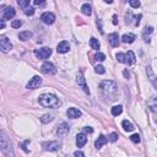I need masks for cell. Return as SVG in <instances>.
<instances>
[{
  "label": "cell",
  "mask_w": 157,
  "mask_h": 157,
  "mask_svg": "<svg viewBox=\"0 0 157 157\" xmlns=\"http://www.w3.org/2000/svg\"><path fill=\"white\" fill-rule=\"evenodd\" d=\"M129 5L134 9H138V8H140V1H138V0H130Z\"/></svg>",
  "instance_id": "36"
},
{
  "label": "cell",
  "mask_w": 157,
  "mask_h": 157,
  "mask_svg": "<svg viewBox=\"0 0 157 157\" xmlns=\"http://www.w3.org/2000/svg\"><path fill=\"white\" fill-rule=\"evenodd\" d=\"M95 58L98 61H103V60H106V55H104L103 53H101V52H98V53L95 55Z\"/></svg>",
  "instance_id": "35"
},
{
  "label": "cell",
  "mask_w": 157,
  "mask_h": 157,
  "mask_svg": "<svg viewBox=\"0 0 157 157\" xmlns=\"http://www.w3.org/2000/svg\"><path fill=\"white\" fill-rule=\"evenodd\" d=\"M156 88H157V85H156Z\"/></svg>",
  "instance_id": "49"
},
{
  "label": "cell",
  "mask_w": 157,
  "mask_h": 157,
  "mask_svg": "<svg viewBox=\"0 0 157 157\" xmlns=\"http://www.w3.org/2000/svg\"><path fill=\"white\" fill-rule=\"evenodd\" d=\"M122 125H123V128H124L125 132H133V130H134V125L130 122H128V120H123Z\"/></svg>",
  "instance_id": "24"
},
{
  "label": "cell",
  "mask_w": 157,
  "mask_h": 157,
  "mask_svg": "<svg viewBox=\"0 0 157 157\" xmlns=\"http://www.w3.org/2000/svg\"><path fill=\"white\" fill-rule=\"evenodd\" d=\"M108 140L111 141V143H116V141L118 140V134H117V133H112V134H109Z\"/></svg>",
  "instance_id": "33"
},
{
  "label": "cell",
  "mask_w": 157,
  "mask_h": 157,
  "mask_svg": "<svg viewBox=\"0 0 157 157\" xmlns=\"http://www.w3.org/2000/svg\"><path fill=\"white\" fill-rule=\"evenodd\" d=\"M97 26H98V28H99V32L103 33V30H102V23H101V20H98L97 19Z\"/></svg>",
  "instance_id": "44"
},
{
  "label": "cell",
  "mask_w": 157,
  "mask_h": 157,
  "mask_svg": "<svg viewBox=\"0 0 157 157\" xmlns=\"http://www.w3.org/2000/svg\"><path fill=\"white\" fill-rule=\"evenodd\" d=\"M19 5L22 9H26L27 6H30V1L28 0H19Z\"/></svg>",
  "instance_id": "34"
},
{
  "label": "cell",
  "mask_w": 157,
  "mask_h": 157,
  "mask_svg": "<svg viewBox=\"0 0 157 157\" xmlns=\"http://www.w3.org/2000/svg\"><path fill=\"white\" fill-rule=\"evenodd\" d=\"M141 17H143V15L141 14H139L138 16H135V26H139V23H140V20H141Z\"/></svg>",
  "instance_id": "41"
},
{
  "label": "cell",
  "mask_w": 157,
  "mask_h": 157,
  "mask_svg": "<svg viewBox=\"0 0 157 157\" xmlns=\"http://www.w3.org/2000/svg\"><path fill=\"white\" fill-rule=\"evenodd\" d=\"M83 132H85V133H90V134H92V133H93V129H92V128H90V127H85V128H83Z\"/></svg>",
  "instance_id": "43"
},
{
  "label": "cell",
  "mask_w": 157,
  "mask_h": 157,
  "mask_svg": "<svg viewBox=\"0 0 157 157\" xmlns=\"http://www.w3.org/2000/svg\"><path fill=\"white\" fill-rule=\"evenodd\" d=\"M33 4L36 5V6H44V5H45V1H43V0H34Z\"/></svg>",
  "instance_id": "39"
},
{
  "label": "cell",
  "mask_w": 157,
  "mask_h": 157,
  "mask_svg": "<svg viewBox=\"0 0 157 157\" xmlns=\"http://www.w3.org/2000/svg\"><path fill=\"white\" fill-rule=\"evenodd\" d=\"M0 49H1L3 53H8L12 49V44L11 42L8 39V37H5V36H1L0 37Z\"/></svg>",
  "instance_id": "7"
},
{
  "label": "cell",
  "mask_w": 157,
  "mask_h": 157,
  "mask_svg": "<svg viewBox=\"0 0 157 157\" xmlns=\"http://www.w3.org/2000/svg\"><path fill=\"white\" fill-rule=\"evenodd\" d=\"M147 75H149V77H150V81L152 82L154 86L156 87V85H157V77L154 75V72H152V70H151L150 66H147Z\"/></svg>",
  "instance_id": "25"
},
{
  "label": "cell",
  "mask_w": 157,
  "mask_h": 157,
  "mask_svg": "<svg viewBox=\"0 0 157 157\" xmlns=\"http://www.w3.org/2000/svg\"><path fill=\"white\" fill-rule=\"evenodd\" d=\"M0 147H1V152L6 157H15L11 143H10V140L8 138V135L5 134V132L0 133Z\"/></svg>",
  "instance_id": "3"
},
{
  "label": "cell",
  "mask_w": 157,
  "mask_h": 157,
  "mask_svg": "<svg viewBox=\"0 0 157 157\" xmlns=\"http://www.w3.org/2000/svg\"><path fill=\"white\" fill-rule=\"evenodd\" d=\"M43 149L45 151H50V152H53V151H58L60 149V144L58 141H47V143H43Z\"/></svg>",
  "instance_id": "8"
},
{
  "label": "cell",
  "mask_w": 157,
  "mask_h": 157,
  "mask_svg": "<svg viewBox=\"0 0 157 157\" xmlns=\"http://www.w3.org/2000/svg\"><path fill=\"white\" fill-rule=\"evenodd\" d=\"M122 112H123V107L122 106H114L112 108V116H114V117H117V116H119V114H122Z\"/></svg>",
  "instance_id": "27"
},
{
  "label": "cell",
  "mask_w": 157,
  "mask_h": 157,
  "mask_svg": "<svg viewBox=\"0 0 157 157\" xmlns=\"http://www.w3.org/2000/svg\"><path fill=\"white\" fill-rule=\"evenodd\" d=\"M42 85V78L39 76H33L30 80V82L27 83V88L30 90H34V88H38Z\"/></svg>",
  "instance_id": "10"
},
{
  "label": "cell",
  "mask_w": 157,
  "mask_h": 157,
  "mask_svg": "<svg viewBox=\"0 0 157 157\" xmlns=\"http://www.w3.org/2000/svg\"><path fill=\"white\" fill-rule=\"evenodd\" d=\"M81 111L80 109H77V108H69L66 111V116L69 117V118H71V119H76V118H80L81 117Z\"/></svg>",
  "instance_id": "14"
},
{
  "label": "cell",
  "mask_w": 157,
  "mask_h": 157,
  "mask_svg": "<svg viewBox=\"0 0 157 157\" xmlns=\"http://www.w3.org/2000/svg\"><path fill=\"white\" fill-rule=\"evenodd\" d=\"M95 71L97 72V74H99V75H102V74H104V72H106V70H104V67H103L102 65H97V66L95 67Z\"/></svg>",
  "instance_id": "37"
},
{
  "label": "cell",
  "mask_w": 157,
  "mask_h": 157,
  "mask_svg": "<svg viewBox=\"0 0 157 157\" xmlns=\"http://www.w3.org/2000/svg\"><path fill=\"white\" fill-rule=\"evenodd\" d=\"M41 20L43 21L45 25H52V23H54V21H55V15L53 12H44V14H42Z\"/></svg>",
  "instance_id": "11"
},
{
  "label": "cell",
  "mask_w": 157,
  "mask_h": 157,
  "mask_svg": "<svg viewBox=\"0 0 157 157\" xmlns=\"http://www.w3.org/2000/svg\"><path fill=\"white\" fill-rule=\"evenodd\" d=\"M76 82H77L78 87H81L86 93H88V95H90V88H88L87 83H86V78H85V76H83V71H82V70H80V71L77 72Z\"/></svg>",
  "instance_id": "4"
},
{
  "label": "cell",
  "mask_w": 157,
  "mask_h": 157,
  "mask_svg": "<svg viewBox=\"0 0 157 157\" xmlns=\"http://www.w3.org/2000/svg\"><path fill=\"white\" fill-rule=\"evenodd\" d=\"M133 19H135V16H133L132 11H128L127 15H125V22H127V23H132V20Z\"/></svg>",
  "instance_id": "31"
},
{
  "label": "cell",
  "mask_w": 157,
  "mask_h": 157,
  "mask_svg": "<svg viewBox=\"0 0 157 157\" xmlns=\"http://www.w3.org/2000/svg\"><path fill=\"white\" fill-rule=\"evenodd\" d=\"M90 45H91V48H92V49H95V50H98V49H99V47H101V44H99L98 39H96L95 37H92V38L90 39Z\"/></svg>",
  "instance_id": "26"
},
{
  "label": "cell",
  "mask_w": 157,
  "mask_h": 157,
  "mask_svg": "<svg viewBox=\"0 0 157 157\" xmlns=\"http://www.w3.org/2000/svg\"><path fill=\"white\" fill-rule=\"evenodd\" d=\"M116 58H117V60L119 63H124V64H127V56H125L124 53H117Z\"/></svg>",
  "instance_id": "29"
},
{
  "label": "cell",
  "mask_w": 157,
  "mask_h": 157,
  "mask_svg": "<svg viewBox=\"0 0 157 157\" xmlns=\"http://www.w3.org/2000/svg\"><path fill=\"white\" fill-rule=\"evenodd\" d=\"M38 102L44 108H58L60 106L59 98L52 93H43L38 97Z\"/></svg>",
  "instance_id": "2"
},
{
  "label": "cell",
  "mask_w": 157,
  "mask_h": 157,
  "mask_svg": "<svg viewBox=\"0 0 157 157\" xmlns=\"http://www.w3.org/2000/svg\"><path fill=\"white\" fill-rule=\"evenodd\" d=\"M70 132V127L67 125V123H61L58 129H56V135H58L59 138H65L67 134Z\"/></svg>",
  "instance_id": "9"
},
{
  "label": "cell",
  "mask_w": 157,
  "mask_h": 157,
  "mask_svg": "<svg viewBox=\"0 0 157 157\" xmlns=\"http://www.w3.org/2000/svg\"><path fill=\"white\" fill-rule=\"evenodd\" d=\"M99 91H101L102 97L106 101H116L118 96V86L114 81L111 80H103L99 83Z\"/></svg>",
  "instance_id": "1"
},
{
  "label": "cell",
  "mask_w": 157,
  "mask_h": 157,
  "mask_svg": "<svg viewBox=\"0 0 157 157\" xmlns=\"http://www.w3.org/2000/svg\"><path fill=\"white\" fill-rule=\"evenodd\" d=\"M117 15H114V16H113V25H117L118 23V21H117Z\"/></svg>",
  "instance_id": "47"
},
{
  "label": "cell",
  "mask_w": 157,
  "mask_h": 157,
  "mask_svg": "<svg viewBox=\"0 0 157 157\" xmlns=\"http://www.w3.org/2000/svg\"><path fill=\"white\" fill-rule=\"evenodd\" d=\"M147 106H149V108L152 112L157 113V97H152V98H151L150 101L147 102Z\"/></svg>",
  "instance_id": "21"
},
{
  "label": "cell",
  "mask_w": 157,
  "mask_h": 157,
  "mask_svg": "<svg viewBox=\"0 0 157 157\" xmlns=\"http://www.w3.org/2000/svg\"><path fill=\"white\" fill-rule=\"evenodd\" d=\"M23 12H25V15H27V16H32V15L34 14V8L27 6L26 9H23Z\"/></svg>",
  "instance_id": "30"
},
{
  "label": "cell",
  "mask_w": 157,
  "mask_h": 157,
  "mask_svg": "<svg viewBox=\"0 0 157 157\" xmlns=\"http://www.w3.org/2000/svg\"><path fill=\"white\" fill-rule=\"evenodd\" d=\"M21 26H22V22H21L20 20H14L11 22V27L12 28H20Z\"/></svg>",
  "instance_id": "32"
},
{
  "label": "cell",
  "mask_w": 157,
  "mask_h": 157,
  "mask_svg": "<svg viewBox=\"0 0 157 157\" xmlns=\"http://www.w3.org/2000/svg\"><path fill=\"white\" fill-rule=\"evenodd\" d=\"M31 37H32V32L31 31H23V32H20L19 33V38L21 41H28Z\"/></svg>",
  "instance_id": "22"
},
{
  "label": "cell",
  "mask_w": 157,
  "mask_h": 157,
  "mask_svg": "<svg viewBox=\"0 0 157 157\" xmlns=\"http://www.w3.org/2000/svg\"><path fill=\"white\" fill-rule=\"evenodd\" d=\"M107 141H108V139L104 136V135H99V138L96 140V143H95V147L96 149H101L103 145L107 144Z\"/></svg>",
  "instance_id": "18"
},
{
  "label": "cell",
  "mask_w": 157,
  "mask_h": 157,
  "mask_svg": "<svg viewBox=\"0 0 157 157\" xmlns=\"http://www.w3.org/2000/svg\"><path fill=\"white\" fill-rule=\"evenodd\" d=\"M125 56H127V64L129 65H133L135 64V61H136V58H135V54L133 50H129L127 54H125Z\"/></svg>",
  "instance_id": "19"
},
{
  "label": "cell",
  "mask_w": 157,
  "mask_h": 157,
  "mask_svg": "<svg viewBox=\"0 0 157 157\" xmlns=\"http://www.w3.org/2000/svg\"><path fill=\"white\" fill-rule=\"evenodd\" d=\"M27 144H30V140H26V141H25V144L21 145V147H22V150L25 151V152H30V150L26 147V146H27Z\"/></svg>",
  "instance_id": "40"
},
{
  "label": "cell",
  "mask_w": 157,
  "mask_h": 157,
  "mask_svg": "<svg viewBox=\"0 0 157 157\" xmlns=\"http://www.w3.org/2000/svg\"><path fill=\"white\" fill-rule=\"evenodd\" d=\"M87 143V138L83 133H80L76 135V146L77 147H83Z\"/></svg>",
  "instance_id": "15"
},
{
  "label": "cell",
  "mask_w": 157,
  "mask_h": 157,
  "mask_svg": "<svg viewBox=\"0 0 157 157\" xmlns=\"http://www.w3.org/2000/svg\"><path fill=\"white\" fill-rule=\"evenodd\" d=\"M130 140H132L133 143H135V144H139L140 143V135L139 134H134V135L130 136Z\"/></svg>",
  "instance_id": "38"
},
{
  "label": "cell",
  "mask_w": 157,
  "mask_h": 157,
  "mask_svg": "<svg viewBox=\"0 0 157 157\" xmlns=\"http://www.w3.org/2000/svg\"><path fill=\"white\" fill-rule=\"evenodd\" d=\"M154 32V27H151V26H146L144 32H143V37H144V41L146 42V43H150L151 42V34H152Z\"/></svg>",
  "instance_id": "16"
},
{
  "label": "cell",
  "mask_w": 157,
  "mask_h": 157,
  "mask_svg": "<svg viewBox=\"0 0 157 157\" xmlns=\"http://www.w3.org/2000/svg\"><path fill=\"white\" fill-rule=\"evenodd\" d=\"M81 12H82L83 15H86V16H91V14H92L91 5H88V4H83L82 6H81Z\"/></svg>",
  "instance_id": "23"
},
{
  "label": "cell",
  "mask_w": 157,
  "mask_h": 157,
  "mask_svg": "<svg viewBox=\"0 0 157 157\" xmlns=\"http://www.w3.org/2000/svg\"><path fill=\"white\" fill-rule=\"evenodd\" d=\"M41 70L45 75H54L56 72V69H55L54 64L53 63H50V61H44L43 65L41 66Z\"/></svg>",
  "instance_id": "5"
},
{
  "label": "cell",
  "mask_w": 157,
  "mask_h": 157,
  "mask_svg": "<svg viewBox=\"0 0 157 157\" xmlns=\"http://www.w3.org/2000/svg\"><path fill=\"white\" fill-rule=\"evenodd\" d=\"M69 49H70V45H69V42H66V41H61L60 43L56 45V50H58V53H61V54L67 53Z\"/></svg>",
  "instance_id": "13"
},
{
  "label": "cell",
  "mask_w": 157,
  "mask_h": 157,
  "mask_svg": "<svg viewBox=\"0 0 157 157\" xmlns=\"http://www.w3.org/2000/svg\"><path fill=\"white\" fill-rule=\"evenodd\" d=\"M108 42H109V44H111L112 47H118L119 45V36L118 33H111L108 36Z\"/></svg>",
  "instance_id": "17"
},
{
  "label": "cell",
  "mask_w": 157,
  "mask_h": 157,
  "mask_svg": "<svg viewBox=\"0 0 157 157\" xmlns=\"http://www.w3.org/2000/svg\"><path fill=\"white\" fill-rule=\"evenodd\" d=\"M74 157H85L82 151H75L74 152Z\"/></svg>",
  "instance_id": "42"
},
{
  "label": "cell",
  "mask_w": 157,
  "mask_h": 157,
  "mask_svg": "<svg viewBox=\"0 0 157 157\" xmlns=\"http://www.w3.org/2000/svg\"><path fill=\"white\" fill-rule=\"evenodd\" d=\"M15 9L12 6H6L4 10H3V16L1 19L3 20H10V19H12L15 16Z\"/></svg>",
  "instance_id": "12"
},
{
  "label": "cell",
  "mask_w": 157,
  "mask_h": 157,
  "mask_svg": "<svg viewBox=\"0 0 157 157\" xmlns=\"http://www.w3.org/2000/svg\"><path fill=\"white\" fill-rule=\"evenodd\" d=\"M136 39V37H135V34L133 33H128V34H124L123 37H122V42L123 43H133V42Z\"/></svg>",
  "instance_id": "20"
},
{
  "label": "cell",
  "mask_w": 157,
  "mask_h": 157,
  "mask_svg": "<svg viewBox=\"0 0 157 157\" xmlns=\"http://www.w3.org/2000/svg\"><path fill=\"white\" fill-rule=\"evenodd\" d=\"M34 54H36V56H37L38 59L45 60V59H48L49 56L52 55V49L48 48V47H43V48H41L39 50H36Z\"/></svg>",
  "instance_id": "6"
},
{
  "label": "cell",
  "mask_w": 157,
  "mask_h": 157,
  "mask_svg": "<svg viewBox=\"0 0 157 157\" xmlns=\"http://www.w3.org/2000/svg\"><path fill=\"white\" fill-rule=\"evenodd\" d=\"M64 157H70V156H67V155H66V156H64Z\"/></svg>",
  "instance_id": "48"
},
{
  "label": "cell",
  "mask_w": 157,
  "mask_h": 157,
  "mask_svg": "<svg viewBox=\"0 0 157 157\" xmlns=\"http://www.w3.org/2000/svg\"><path fill=\"white\" fill-rule=\"evenodd\" d=\"M52 120H53V116H52V114H44V116L41 117V122L43 124L49 123V122H52Z\"/></svg>",
  "instance_id": "28"
},
{
  "label": "cell",
  "mask_w": 157,
  "mask_h": 157,
  "mask_svg": "<svg viewBox=\"0 0 157 157\" xmlns=\"http://www.w3.org/2000/svg\"><path fill=\"white\" fill-rule=\"evenodd\" d=\"M0 27H1V28H4L5 27V20H0Z\"/></svg>",
  "instance_id": "45"
},
{
  "label": "cell",
  "mask_w": 157,
  "mask_h": 157,
  "mask_svg": "<svg viewBox=\"0 0 157 157\" xmlns=\"http://www.w3.org/2000/svg\"><path fill=\"white\" fill-rule=\"evenodd\" d=\"M123 74H124V76H125V77H127V78H129L130 74H129V71H128V70H124V72H123Z\"/></svg>",
  "instance_id": "46"
}]
</instances>
